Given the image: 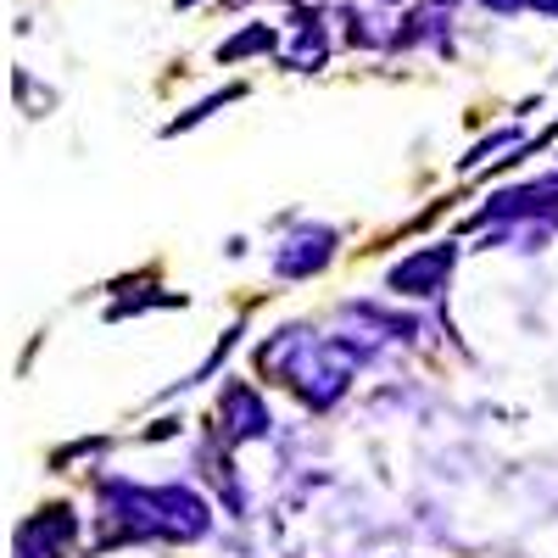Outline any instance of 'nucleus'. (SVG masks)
<instances>
[{"instance_id":"1","label":"nucleus","mask_w":558,"mask_h":558,"mask_svg":"<svg viewBox=\"0 0 558 558\" xmlns=\"http://www.w3.org/2000/svg\"><path fill=\"white\" fill-rule=\"evenodd\" d=\"M452 263V252H425V257H408L397 274H391V286L397 291H413V296H425V291H436V274Z\"/></svg>"}]
</instances>
